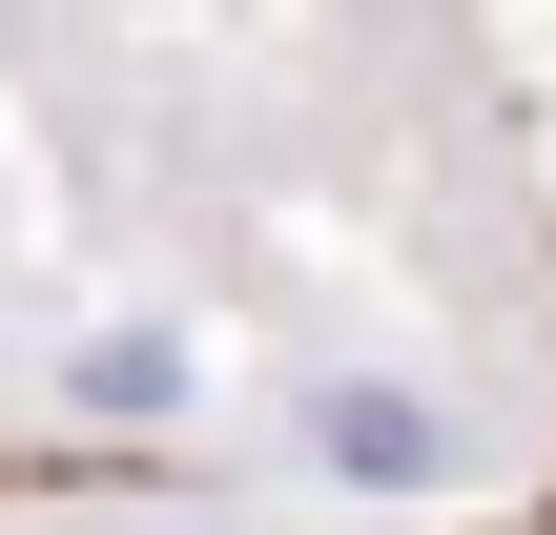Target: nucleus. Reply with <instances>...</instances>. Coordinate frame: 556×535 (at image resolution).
<instances>
[{
  "label": "nucleus",
  "mask_w": 556,
  "mask_h": 535,
  "mask_svg": "<svg viewBox=\"0 0 556 535\" xmlns=\"http://www.w3.org/2000/svg\"><path fill=\"white\" fill-rule=\"evenodd\" d=\"M330 474H433V412H392V392H330Z\"/></svg>",
  "instance_id": "1"
}]
</instances>
